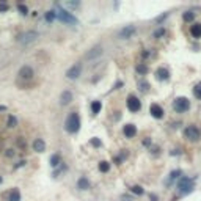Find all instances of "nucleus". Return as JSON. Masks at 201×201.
<instances>
[{"instance_id":"nucleus-1","label":"nucleus","mask_w":201,"mask_h":201,"mask_svg":"<svg viewBox=\"0 0 201 201\" xmlns=\"http://www.w3.org/2000/svg\"><path fill=\"white\" fill-rule=\"evenodd\" d=\"M65 129L69 134H76L80 129V116L77 112H71L65 121Z\"/></svg>"},{"instance_id":"nucleus-2","label":"nucleus","mask_w":201,"mask_h":201,"mask_svg":"<svg viewBox=\"0 0 201 201\" xmlns=\"http://www.w3.org/2000/svg\"><path fill=\"white\" fill-rule=\"evenodd\" d=\"M195 189V184H193V179H189V178H181L179 182H178V190L179 193H190L192 190Z\"/></svg>"},{"instance_id":"nucleus-3","label":"nucleus","mask_w":201,"mask_h":201,"mask_svg":"<svg viewBox=\"0 0 201 201\" xmlns=\"http://www.w3.org/2000/svg\"><path fill=\"white\" fill-rule=\"evenodd\" d=\"M173 108H175L178 113H184L190 108V101L187 97H176L175 102H173Z\"/></svg>"},{"instance_id":"nucleus-4","label":"nucleus","mask_w":201,"mask_h":201,"mask_svg":"<svg viewBox=\"0 0 201 201\" xmlns=\"http://www.w3.org/2000/svg\"><path fill=\"white\" fill-rule=\"evenodd\" d=\"M184 137L187 140H190V141H198L199 137H201V132H199V129L196 126H189L184 131Z\"/></svg>"},{"instance_id":"nucleus-5","label":"nucleus","mask_w":201,"mask_h":201,"mask_svg":"<svg viewBox=\"0 0 201 201\" xmlns=\"http://www.w3.org/2000/svg\"><path fill=\"white\" fill-rule=\"evenodd\" d=\"M57 17H58L60 21H63L65 24H71V25L79 22V21H77L76 17L72 16L69 11H65V10H61V8H58V10H57Z\"/></svg>"},{"instance_id":"nucleus-6","label":"nucleus","mask_w":201,"mask_h":201,"mask_svg":"<svg viewBox=\"0 0 201 201\" xmlns=\"http://www.w3.org/2000/svg\"><path fill=\"white\" fill-rule=\"evenodd\" d=\"M126 104H127V108H129L131 112H138L140 108H141V102H140V99L134 96V94H129L127 96V101H126Z\"/></svg>"},{"instance_id":"nucleus-7","label":"nucleus","mask_w":201,"mask_h":201,"mask_svg":"<svg viewBox=\"0 0 201 201\" xmlns=\"http://www.w3.org/2000/svg\"><path fill=\"white\" fill-rule=\"evenodd\" d=\"M38 33L36 32H33V30H30V32H25V33H22L21 36H17V41L19 43H22V44H30V43H33V41H36L38 39Z\"/></svg>"},{"instance_id":"nucleus-8","label":"nucleus","mask_w":201,"mask_h":201,"mask_svg":"<svg viewBox=\"0 0 201 201\" xmlns=\"http://www.w3.org/2000/svg\"><path fill=\"white\" fill-rule=\"evenodd\" d=\"M135 33H137V27H135V25H126L124 29L120 30V33H118V38H121V39H129V38H132Z\"/></svg>"},{"instance_id":"nucleus-9","label":"nucleus","mask_w":201,"mask_h":201,"mask_svg":"<svg viewBox=\"0 0 201 201\" xmlns=\"http://www.w3.org/2000/svg\"><path fill=\"white\" fill-rule=\"evenodd\" d=\"M17 76H19V79H22V80H32L33 76H35V71H33L32 66L24 65V66L19 69V72H17Z\"/></svg>"},{"instance_id":"nucleus-10","label":"nucleus","mask_w":201,"mask_h":201,"mask_svg":"<svg viewBox=\"0 0 201 201\" xmlns=\"http://www.w3.org/2000/svg\"><path fill=\"white\" fill-rule=\"evenodd\" d=\"M82 74V63H76L74 66H71L68 71H66V77L71 79V80H76L79 79Z\"/></svg>"},{"instance_id":"nucleus-11","label":"nucleus","mask_w":201,"mask_h":201,"mask_svg":"<svg viewBox=\"0 0 201 201\" xmlns=\"http://www.w3.org/2000/svg\"><path fill=\"white\" fill-rule=\"evenodd\" d=\"M102 53H104V47H102V46H94L91 50L87 52L85 58L87 60H96V58H99L101 55H102Z\"/></svg>"},{"instance_id":"nucleus-12","label":"nucleus","mask_w":201,"mask_h":201,"mask_svg":"<svg viewBox=\"0 0 201 201\" xmlns=\"http://www.w3.org/2000/svg\"><path fill=\"white\" fill-rule=\"evenodd\" d=\"M149 113H151L154 118L160 120V118H163V108H162L159 104H151V107H149Z\"/></svg>"},{"instance_id":"nucleus-13","label":"nucleus","mask_w":201,"mask_h":201,"mask_svg":"<svg viewBox=\"0 0 201 201\" xmlns=\"http://www.w3.org/2000/svg\"><path fill=\"white\" fill-rule=\"evenodd\" d=\"M123 132H124V135L127 137V138H134V137L137 135V127L134 124H126Z\"/></svg>"},{"instance_id":"nucleus-14","label":"nucleus","mask_w":201,"mask_h":201,"mask_svg":"<svg viewBox=\"0 0 201 201\" xmlns=\"http://www.w3.org/2000/svg\"><path fill=\"white\" fill-rule=\"evenodd\" d=\"M71 101H72V93L71 91L69 90L63 91L61 96H60V104L61 105H68V104H71Z\"/></svg>"},{"instance_id":"nucleus-15","label":"nucleus","mask_w":201,"mask_h":201,"mask_svg":"<svg viewBox=\"0 0 201 201\" xmlns=\"http://www.w3.org/2000/svg\"><path fill=\"white\" fill-rule=\"evenodd\" d=\"M156 79L157 80H168L170 79V72L165 69V68H159L156 71Z\"/></svg>"},{"instance_id":"nucleus-16","label":"nucleus","mask_w":201,"mask_h":201,"mask_svg":"<svg viewBox=\"0 0 201 201\" xmlns=\"http://www.w3.org/2000/svg\"><path fill=\"white\" fill-rule=\"evenodd\" d=\"M33 149H35L36 152H44V151H46V143H44V140L36 138V140L33 141Z\"/></svg>"},{"instance_id":"nucleus-17","label":"nucleus","mask_w":201,"mask_h":201,"mask_svg":"<svg viewBox=\"0 0 201 201\" xmlns=\"http://www.w3.org/2000/svg\"><path fill=\"white\" fill-rule=\"evenodd\" d=\"M8 201H21V192L19 189H11L8 193Z\"/></svg>"},{"instance_id":"nucleus-18","label":"nucleus","mask_w":201,"mask_h":201,"mask_svg":"<svg viewBox=\"0 0 201 201\" xmlns=\"http://www.w3.org/2000/svg\"><path fill=\"white\" fill-rule=\"evenodd\" d=\"M190 35L193 36V38H201V24H193L190 27Z\"/></svg>"},{"instance_id":"nucleus-19","label":"nucleus","mask_w":201,"mask_h":201,"mask_svg":"<svg viewBox=\"0 0 201 201\" xmlns=\"http://www.w3.org/2000/svg\"><path fill=\"white\" fill-rule=\"evenodd\" d=\"M77 189L79 190H88L90 189V181L87 178H80L77 181Z\"/></svg>"},{"instance_id":"nucleus-20","label":"nucleus","mask_w":201,"mask_h":201,"mask_svg":"<svg viewBox=\"0 0 201 201\" xmlns=\"http://www.w3.org/2000/svg\"><path fill=\"white\" fill-rule=\"evenodd\" d=\"M61 163V157H60V154H53V156L50 157V167H58Z\"/></svg>"},{"instance_id":"nucleus-21","label":"nucleus","mask_w":201,"mask_h":201,"mask_svg":"<svg viewBox=\"0 0 201 201\" xmlns=\"http://www.w3.org/2000/svg\"><path fill=\"white\" fill-rule=\"evenodd\" d=\"M101 108H102V104H101V101H93V104H91V112L94 115H97L101 112Z\"/></svg>"},{"instance_id":"nucleus-22","label":"nucleus","mask_w":201,"mask_h":201,"mask_svg":"<svg viewBox=\"0 0 201 201\" xmlns=\"http://www.w3.org/2000/svg\"><path fill=\"white\" fill-rule=\"evenodd\" d=\"M148 66L145 65V63H140L138 66H137V72H138V74H141V76H145V74H148Z\"/></svg>"},{"instance_id":"nucleus-23","label":"nucleus","mask_w":201,"mask_h":201,"mask_svg":"<svg viewBox=\"0 0 201 201\" xmlns=\"http://www.w3.org/2000/svg\"><path fill=\"white\" fill-rule=\"evenodd\" d=\"M108 170H110V163H108L107 160H102L99 163V171H102V173H107Z\"/></svg>"},{"instance_id":"nucleus-24","label":"nucleus","mask_w":201,"mask_h":201,"mask_svg":"<svg viewBox=\"0 0 201 201\" xmlns=\"http://www.w3.org/2000/svg\"><path fill=\"white\" fill-rule=\"evenodd\" d=\"M6 126H8V127H11V129H13V127H16V126H17V120H16V116H13V115L8 116V123H6Z\"/></svg>"},{"instance_id":"nucleus-25","label":"nucleus","mask_w":201,"mask_h":201,"mask_svg":"<svg viewBox=\"0 0 201 201\" xmlns=\"http://www.w3.org/2000/svg\"><path fill=\"white\" fill-rule=\"evenodd\" d=\"M17 11H19L21 14H24V16H27L29 14V8H27L24 3H17Z\"/></svg>"},{"instance_id":"nucleus-26","label":"nucleus","mask_w":201,"mask_h":201,"mask_svg":"<svg viewBox=\"0 0 201 201\" xmlns=\"http://www.w3.org/2000/svg\"><path fill=\"white\" fill-rule=\"evenodd\" d=\"M165 33H167V30L163 29V27H160L159 30H156V32H154V35H152V36H154V38H157V39H159V38H162V36H165Z\"/></svg>"},{"instance_id":"nucleus-27","label":"nucleus","mask_w":201,"mask_h":201,"mask_svg":"<svg viewBox=\"0 0 201 201\" xmlns=\"http://www.w3.org/2000/svg\"><path fill=\"white\" fill-rule=\"evenodd\" d=\"M193 94H195L196 99H201V82L195 85V88H193Z\"/></svg>"},{"instance_id":"nucleus-28","label":"nucleus","mask_w":201,"mask_h":201,"mask_svg":"<svg viewBox=\"0 0 201 201\" xmlns=\"http://www.w3.org/2000/svg\"><path fill=\"white\" fill-rule=\"evenodd\" d=\"M182 19H184L186 22H190V21H193V19H195V14L192 13V11H187V13H184V16H182Z\"/></svg>"},{"instance_id":"nucleus-29","label":"nucleus","mask_w":201,"mask_h":201,"mask_svg":"<svg viewBox=\"0 0 201 201\" xmlns=\"http://www.w3.org/2000/svg\"><path fill=\"white\" fill-rule=\"evenodd\" d=\"M181 176V171L179 170H176V171H171V175H170V178H168V181H167V184H170L171 181H175L176 178H179Z\"/></svg>"},{"instance_id":"nucleus-30","label":"nucleus","mask_w":201,"mask_h":201,"mask_svg":"<svg viewBox=\"0 0 201 201\" xmlns=\"http://www.w3.org/2000/svg\"><path fill=\"white\" fill-rule=\"evenodd\" d=\"M55 17H57V13L55 11H47V13H46V21H47V22H52Z\"/></svg>"},{"instance_id":"nucleus-31","label":"nucleus","mask_w":201,"mask_h":201,"mask_svg":"<svg viewBox=\"0 0 201 201\" xmlns=\"http://www.w3.org/2000/svg\"><path fill=\"white\" fill-rule=\"evenodd\" d=\"M143 187H140V186H134L132 187V193H135V195H143Z\"/></svg>"},{"instance_id":"nucleus-32","label":"nucleus","mask_w":201,"mask_h":201,"mask_svg":"<svg viewBox=\"0 0 201 201\" xmlns=\"http://www.w3.org/2000/svg\"><path fill=\"white\" fill-rule=\"evenodd\" d=\"M8 8H10V6H8L5 2H0V11H2V13L3 11H8Z\"/></svg>"},{"instance_id":"nucleus-33","label":"nucleus","mask_w":201,"mask_h":201,"mask_svg":"<svg viewBox=\"0 0 201 201\" xmlns=\"http://www.w3.org/2000/svg\"><path fill=\"white\" fill-rule=\"evenodd\" d=\"M91 145L96 146V148H99V146H101V140L99 138H91Z\"/></svg>"},{"instance_id":"nucleus-34","label":"nucleus","mask_w":201,"mask_h":201,"mask_svg":"<svg viewBox=\"0 0 201 201\" xmlns=\"http://www.w3.org/2000/svg\"><path fill=\"white\" fill-rule=\"evenodd\" d=\"M140 87H141V91H148V88H149V85L146 82H140Z\"/></svg>"},{"instance_id":"nucleus-35","label":"nucleus","mask_w":201,"mask_h":201,"mask_svg":"<svg viewBox=\"0 0 201 201\" xmlns=\"http://www.w3.org/2000/svg\"><path fill=\"white\" fill-rule=\"evenodd\" d=\"M5 154H6L8 157H13V156H14V151H13V149H8V151H6Z\"/></svg>"},{"instance_id":"nucleus-36","label":"nucleus","mask_w":201,"mask_h":201,"mask_svg":"<svg viewBox=\"0 0 201 201\" xmlns=\"http://www.w3.org/2000/svg\"><path fill=\"white\" fill-rule=\"evenodd\" d=\"M6 110V107L5 105H0V112H5Z\"/></svg>"},{"instance_id":"nucleus-37","label":"nucleus","mask_w":201,"mask_h":201,"mask_svg":"<svg viewBox=\"0 0 201 201\" xmlns=\"http://www.w3.org/2000/svg\"><path fill=\"white\" fill-rule=\"evenodd\" d=\"M149 198H151V199H152V201H156V199H157V196H156V195H151V196H149Z\"/></svg>"},{"instance_id":"nucleus-38","label":"nucleus","mask_w":201,"mask_h":201,"mask_svg":"<svg viewBox=\"0 0 201 201\" xmlns=\"http://www.w3.org/2000/svg\"><path fill=\"white\" fill-rule=\"evenodd\" d=\"M2 181H3V179H2V176H0V184H2Z\"/></svg>"}]
</instances>
